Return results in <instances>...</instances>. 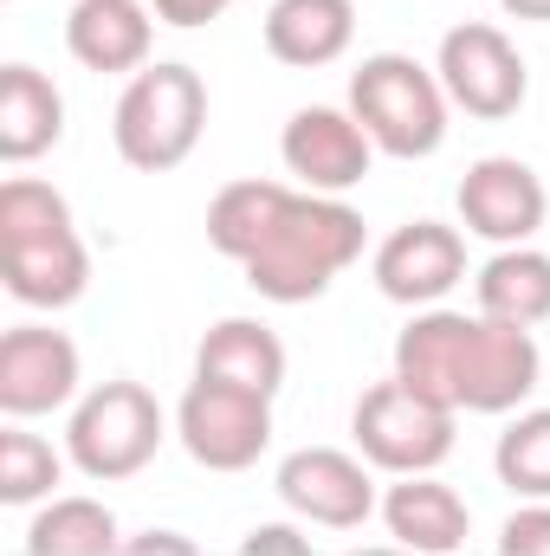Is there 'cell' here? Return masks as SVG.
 Instances as JSON below:
<instances>
[{
    "label": "cell",
    "mask_w": 550,
    "mask_h": 556,
    "mask_svg": "<svg viewBox=\"0 0 550 556\" xmlns=\"http://www.w3.org/2000/svg\"><path fill=\"white\" fill-rule=\"evenodd\" d=\"M363 253V214L330 194H291L273 240L247 260V285L273 304H311L330 291V278L357 266Z\"/></svg>",
    "instance_id": "obj_3"
},
{
    "label": "cell",
    "mask_w": 550,
    "mask_h": 556,
    "mask_svg": "<svg viewBox=\"0 0 550 556\" xmlns=\"http://www.w3.org/2000/svg\"><path fill=\"white\" fill-rule=\"evenodd\" d=\"M0 278L33 311H65L91 285V253L72 227L65 194L33 175L0 181Z\"/></svg>",
    "instance_id": "obj_2"
},
{
    "label": "cell",
    "mask_w": 550,
    "mask_h": 556,
    "mask_svg": "<svg viewBox=\"0 0 550 556\" xmlns=\"http://www.w3.org/2000/svg\"><path fill=\"white\" fill-rule=\"evenodd\" d=\"M499 479L525 498H550V408H532L518 415L505 433H499V453H492Z\"/></svg>",
    "instance_id": "obj_23"
},
{
    "label": "cell",
    "mask_w": 550,
    "mask_h": 556,
    "mask_svg": "<svg viewBox=\"0 0 550 556\" xmlns=\"http://www.w3.org/2000/svg\"><path fill=\"white\" fill-rule=\"evenodd\" d=\"M466 278V240L440 220H409L376 247V291L389 304H434Z\"/></svg>",
    "instance_id": "obj_13"
},
{
    "label": "cell",
    "mask_w": 550,
    "mask_h": 556,
    "mask_svg": "<svg viewBox=\"0 0 550 556\" xmlns=\"http://www.w3.org/2000/svg\"><path fill=\"white\" fill-rule=\"evenodd\" d=\"M26 551L33 556H111L117 551V518L98 498H59L52 511L33 518Z\"/></svg>",
    "instance_id": "obj_22"
},
{
    "label": "cell",
    "mask_w": 550,
    "mask_h": 556,
    "mask_svg": "<svg viewBox=\"0 0 550 556\" xmlns=\"http://www.w3.org/2000/svg\"><path fill=\"white\" fill-rule=\"evenodd\" d=\"M434 72H440L447 104H460L466 117H486V124L512 117L525 104V91H532V72H525L518 46L499 26H479V20H466V26H453L440 39V65Z\"/></svg>",
    "instance_id": "obj_9"
},
{
    "label": "cell",
    "mask_w": 550,
    "mask_h": 556,
    "mask_svg": "<svg viewBox=\"0 0 550 556\" xmlns=\"http://www.w3.org/2000/svg\"><path fill=\"white\" fill-rule=\"evenodd\" d=\"M479 317L492 324H545L550 317V253L538 247H505L499 260H486L479 273Z\"/></svg>",
    "instance_id": "obj_21"
},
{
    "label": "cell",
    "mask_w": 550,
    "mask_h": 556,
    "mask_svg": "<svg viewBox=\"0 0 550 556\" xmlns=\"http://www.w3.org/2000/svg\"><path fill=\"white\" fill-rule=\"evenodd\" d=\"M357 39V7L350 0H273L266 13V52L291 72L337 65Z\"/></svg>",
    "instance_id": "obj_15"
},
{
    "label": "cell",
    "mask_w": 550,
    "mask_h": 556,
    "mask_svg": "<svg viewBox=\"0 0 550 556\" xmlns=\"http://www.w3.org/2000/svg\"><path fill=\"white\" fill-rule=\"evenodd\" d=\"M285 207H291V188H278V181H227L214 194V207H208V247L221 260H240L247 266L273 240Z\"/></svg>",
    "instance_id": "obj_20"
},
{
    "label": "cell",
    "mask_w": 550,
    "mask_h": 556,
    "mask_svg": "<svg viewBox=\"0 0 550 556\" xmlns=\"http://www.w3.org/2000/svg\"><path fill=\"white\" fill-rule=\"evenodd\" d=\"M195 376L227 382V389H253V395L273 402L278 382H285V343L253 317H221L195 350Z\"/></svg>",
    "instance_id": "obj_16"
},
{
    "label": "cell",
    "mask_w": 550,
    "mask_h": 556,
    "mask_svg": "<svg viewBox=\"0 0 550 556\" xmlns=\"http://www.w3.org/2000/svg\"><path fill=\"white\" fill-rule=\"evenodd\" d=\"M149 7H155V20H162V26H182V33H188V26L221 20V13H227V7H240V0H149Z\"/></svg>",
    "instance_id": "obj_26"
},
{
    "label": "cell",
    "mask_w": 550,
    "mask_h": 556,
    "mask_svg": "<svg viewBox=\"0 0 550 556\" xmlns=\"http://www.w3.org/2000/svg\"><path fill=\"white\" fill-rule=\"evenodd\" d=\"M499 551L505 556H550V505H525L505 518L499 531Z\"/></svg>",
    "instance_id": "obj_25"
},
{
    "label": "cell",
    "mask_w": 550,
    "mask_h": 556,
    "mask_svg": "<svg viewBox=\"0 0 550 556\" xmlns=\"http://www.w3.org/2000/svg\"><path fill=\"white\" fill-rule=\"evenodd\" d=\"M550 214V194L532 162L518 155H486L460 175V220L466 233L492 240V247H525Z\"/></svg>",
    "instance_id": "obj_10"
},
{
    "label": "cell",
    "mask_w": 550,
    "mask_h": 556,
    "mask_svg": "<svg viewBox=\"0 0 550 556\" xmlns=\"http://www.w3.org/2000/svg\"><path fill=\"white\" fill-rule=\"evenodd\" d=\"M240 551L247 556H311V544H304L298 531H285V525H266V531H253Z\"/></svg>",
    "instance_id": "obj_27"
},
{
    "label": "cell",
    "mask_w": 550,
    "mask_h": 556,
    "mask_svg": "<svg viewBox=\"0 0 550 556\" xmlns=\"http://www.w3.org/2000/svg\"><path fill=\"white\" fill-rule=\"evenodd\" d=\"M65 46L85 72H142L149 7L142 0H78L65 20Z\"/></svg>",
    "instance_id": "obj_17"
},
{
    "label": "cell",
    "mask_w": 550,
    "mask_h": 556,
    "mask_svg": "<svg viewBox=\"0 0 550 556\" xmlns=\"http://www.w3.org/2000/svg\"><path fill=\"white\" fill-rule=\"evenodd\" d=\"M208 130V85L195 65H142L130 91L117 98V155L137 175H168L195 155V142Z\"/></svg>",
    "instance_id": "obj_4"
},
{
    "label": "cell",
    "mask_w": 550,
    "mask_h": 556,
    "mask_svg": "<svg viewBox=\"0 0 550 556\" xmlns=\"http://www.w3.org/2000/svg\"><path fill=\"white\" fill-rule=\"evenodd\" d=\"M357 446H363V459L376 466V472H434L447 453H453V408H434V402H421L414 389H402L396 376L389 382H376L363 402H357Z\"/></svg>",
    "instance_id": "obj_7"
},
{
    "label": "cell",
    "mask_w": 550,
    "mask_h": 556,
    "mask_svg": "<svg viewBox=\"0 0 550 556\" xmlns=\"http://www.w3.org/2000/svg\"><path fill=\"white\" fill-rule=\"evenodd\" d=\"M175 433L188 446L195 466L208 472H247L266 446H273V402L253 389H227V382H188L182 408H175Z\"/></svg>",
    "instance_id": "obj_8"
},
{
    "label": "cell",
    "mask_w": 550,
    "mask_h": 556,
    "mask_svg": "<svg viewBox=\"0 0 550 556\" xmlns=\"http://www.w3.org/2000/svg\"><path fill=\"white\" fill-rule=\"evenodd\" d=\"M155 551H188V544H175L168 531H149V538L137 544V556H155Z\"/></svg>",
    "instance_id": "obj_29"
},
{
    "label": "cell",
    "mask_w": 550,
    "mask_h": 556,
    "mask_svg": "<svg viewBox=\"0 0 550 556\" xmlns=\"http://www.w3.org/2000/svg\"><path fill=\"white\" fill-rule=\"evenodd\" d=\"M383 518H389V538L414 556H453L466 551V505H460V492L453 485H440V479H427V472H414L402 479L396 492H389V505H383Z\"/></svg>",
    "instance_id": "obj_18"
},
{
    "label": "cell",
    "mask_w": 550,
    "mask_h": 556,
    "mask_svg": "<svg viewBox=\"0 0 550 556\" xmlns=\"http://www.w3.org/2000/svg\"><path fill=\"white\" fill-rule=\"evenodd\" d=\"M350 117L363 124V137L396 162H421L447 137V91L440 72L414 65L409 52H376L357 65L350 78Z\"/></svg>",
    "instance_id": "obj_5"
},
{
    "label": "cell",
    "mask_w": 550,
    "mask_h": 556,
    "mask_svg": "<svg viewBox=\"0 0 550 556\" xmlns=\"http://www.w3.org/2000/svg\"><path fill=\"white\" fill-rule=\"evenodd\" d=\"M512 20H550V0H499Z\"/></svg>",
    "instance_id": "obj_28"
},
{
    "label": "cell",
    "mask_w": 550,
    "mask_h": 556,
    "mask_svg": "<svg viewBox=\"0 0 550 556\" xmlns=\"http://www.w3.org/2000/svg\"><path fill=\"white\" fill-rule=\"evenodd\" d=\"M370 149H376V142L363 137L357 117L324 111V104L298 111V117L285 124V142H278L285 168H291L311 194H343V188H357V181L370 175Z\"/></svg>",
    "instance_id": "obj_14"
},
{
    "label": "cell",
    "mask_w": 550,
    "mask_h": 556,
    "mask_svg": "<svg viewBox=\"0 0 550 556\" xmlns=\"http://www.w3.org/2000/svg\"><path fill=\"white\" fill-rule=\"evenodd\" d=\"M162 433H168V420L142 382H104L78 402L65 440H72V459L85 479H137L155 459Z\"/></svg>",
    "instance_id": "obj_6"
},
{
    "label": "cell",
    "mask_w": 550,
    "mask_h": 556,
    "mask_svg": "<svg viewBox=\"0 0 550 556\" xmlns=\"http://www.w3.org/2000/svg\"><path fill=\"white\" fill-rule=\"evenodd\" d=\"M278 498L324 525V531H357L370 511H376V485H370V466L337 453V446H304L278 466Z\"/></svg>",
    "instance_id": "obj_11"
},
{
    "label": "cell",
    "mask_w": 550,
    "mask_h": 556,
    "mask_svg": "<svg viewBox=\"0 0 550 556\" xmlns=\"http://www.w3.org/2000/svg\"><path fill=\"white\" fill-rule=\"evenodd\" d=\"M65 137V98L33 65H0V162H33Z\"/></svg>",
    "instance_id": "obj_19"
},
{
    "label": "cell",
    "mask_w": 550,
    "mask_h": 556,
    "mask_svg": "<svg viewBox=\"0 0 550 556\" xmlns=\"http://www.w3.org/2000/svg\"><path fill=\"white\" fill-rule=\"evenodd\" d=\"M538 343L518 324L427 311L396 337V382L453 415H512L538 389Z\"/></svg>",
    "instance_id": "obj_1"
},
{
    "label": "cell",
    "mask_w": 550,
    "mask_h": 556,
    "mask_svg": "<svg viewBox=\"0 0 550 556\" xmlns=\"http://www.w3.org/2000/svg\"><path fill=\"white\" fill-rule=\"evenodd\" d=\"M59 485V453L39 433L7 427L0 433V505H33Z\"/></svg>",
    "instance_id": "obj_24"
},
{
    "label": "cell",
    "mask_w": 550,
    "mask_h": 556,
    "mask_svg": "<svg viewBox=\"0 0 550 556\" xmlns=\"http://www.w3.org/2000/svg\"><path fill=\"white\" fill-rule=\"evenodd\" d=\"M78 395V343L65 330L20 324L0 337V408L13 420L52 415Z\"/></svg>",
    "instance_id": "obj_12"
}]
</instances>
